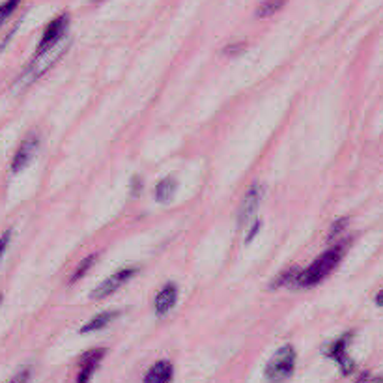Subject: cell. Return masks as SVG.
Here are the masks:
<instances>
[{
    "instance_id": "cell-1",
    "label": "cell",
    "mask_w": 383,
    "mask_h": 383,
    "mask_svg": "<svg viewBox=\"0 0 383 383\" xmlns=\"http://www.w3.org/2000/svg\"><path fill=\"white\" fill-rule=\"evenodd\" d=\"M344 251H346V245H335L331 247L329 251H326L321 256H318L315 262L310 263L309 268L301 271L298 277V282L296 286H301V288H310V286L320 284L321 280L326 279L327 275L333 273V269L337 268L338 262L342 260Z\"/></svg>"
},
{
    "instance_id": "cell-2",
    "label": "cell",
    "mask_w": 383,
    "mask_h": 383,
    "mask_svg": "<svg viewBox=\"0 0 383 383\" xmlns=\"http://www.w3.org/2000/svg\"><path fill=\"white\" fill-rule=\"evenodd\" d=\"M296 349L292 344H286L273 354V357L268 361L266 365V380L269 383H284L288 377L292 376L294 368H296Z\"/></svg>"
},
{
    "instance_id": "cell-3",
    "label": "cell",
    "mask_w": 383,
    "mask_h": 383,
    "mask_svg": "<svg viewBox=\"0 0 383 383\" xmlns=\"http://www.w3.org/2000/svg\"><path fill=\"white\" fill-rule=\"evenodd\" d=\"M69 27V15L68 13H62L47 24V29L43 30V36H41L40 45H38V51H36V57L40 55H45V52L52 51L55 47L60 45V41L64 40V36L68 32Z\"/></svg>"
},
{
    "instance_id": "cell-4",
    "label": "cell",
    "mask_w": 383,
    "mask_h": 383,
    "mask_svg": "<svg viewBox=\"0 0 383 383\" xmlns=\"http://www.w3.org/2000/svg\"><path fill=\"white\" fill-rule=\"evenodd\" d=\"M352 338H354V333H344L342 337L329 342L326 346V349H324V354H326L327 357H331L333 361H337V365L340 366V372H342L344 376H349V374L355 370V363L349 359L348 355V346Z\"/></svg>"
},
{
    "instance_id": "cell-5",
    "label": "cell",
    "mask_w": 383,
    "mask_h": 383,
    "mask_svg": "<svg viewBox=\"0 0 383 383\" xmlns=\"http://www.w3.org/2000/svg\"><path fill=\"white\" fill-rule=\"evenodd\" d=\"M137 273H138V268H135V266H127V268L118 269L115 275H110L109 279H105L101 284H98L94 290H92L90 298L92 299L109 298V296H113L118 288H122V286L126 284L127 280L133 279Z\"/></svg>"
},
{
    "instance_id": "cell-6",
    "label": "cell",
    "mask_w": 383,
    "mask_h": 383,
    "mask_svg": "<svg viewBox=\"0 0 383 383\" xmlns=\"http://www.w3.org/2000/svg\"><path fill=\"white\" fill-rule=\"evenodd\" d=\"M260 198H262V187L254 183L249 191H247L245 198L241 202L240 210H238V226L240 229H245L247 224L252 223L254 219V213L258 210V204H260Z\"/></svg>"
},
{
    "instance_id": "cell-7",
    "label": "cell",
    "mask_w": 383,
    "mask_h": 383,
    "mask_svg": "<svg viewBox=\"0 0 383 383\" xmlns=\"http://www.w3.org/2000/svg\"><path fill=\"white\" fill-rule=\"evenodd\" d=\"M107 354L105 348H94L90 352H86L85 355H80L79 361V374H77V383H90L94 372L99 366L101 359Z\"/></svg>"
},
{
    "instance_id": "cell-8",
    "label": "cell",
    "mask_w": 383,
    "mask_h": 383,
    "mask_svg": "<svg viewBox=\"0 0 383 383\" xmlns=\"http://www.w3.org/2000/svg\"><path fill=\"white\" fill-rule=\"evenodd\" d=\"M38 144H40V140H38L36 135H30V137H27L23 143H21V146H19L12 159L13 174H17V172H21L23 168H27V166L30 165V161L34 159L36 152H38Z\"/></svg>"
},
{
    "instance_id": "cell-9",
    "label": "cell",
    "mask_w": 383,
    "mask_h": 383,
    "mask_svg": "<svg viewBox=\"0 0 383 383\" xmlns=\"http://www.w3.org/2000/svg\"><path fill=\"white\" fill-rule=\"evenodd\" d=\"M178 301V288L174 282H168L161 288V292L155 298V312L159 316H165L168 310L176 305Z\"/></svg>"
},
{
    "instance_id": "cell-10",
    "label": "cell",
    "mask_w": 383,
    "mask_h": 383,
    "mask_svg": "<svg viewBox=\"0 0 383 383\" xmlns=\"http://www.w3.org/2000/svg\"><path fill=\"white\" fill-rule=\"evenodd\" d=\"M174 368L168 361H157L144 376L143 383H171Z\"/></svg>"
},
{
    "instance_id": "cell-11",
    "label": "cell",
    "mask_w": 383,
    "mask_h": 383,
    "mask_svg": "<svg viewBox=\"0 0 383 383\" xmlns=\"http://www.w3.org/2000/svg\"><path fill=\"white\" fill-rule=\"evenodd\" d=\"M118 316H120L118 310H105V312H99V315H96L90 321H86L85 326L80 327V333L85 335V333L99 331V329H103V327L109 326L110 321L115 320V318H118Z\"/></svg>"
},
{
    "instance_id": "cell-12",
    "label": "cell",
    "mask_w": 383,
    "mask_h": 383,
    "mask_svg": "<svg viewBox=\"0 0 383 383\" xmlns=\"http://www.w3.org/2000/svg\"><path fill=\"white\" fill-rule=\"evenodd\" d=\"M176 187H178V182L174 180V178L172 176L163 178V180L155 185V198H157V202H161V204L171 202L174 193H176Z\"/></svg>"
},
{
    "instance_id": "cell-13",
    "label": "cell",
    "mask_w": 383,
    "mask_h": 383,
    "mask_svg": "<svg viewBox=\"0 0 383 383\" xmlns=\"http://www.w3.org/2000/svg\"><path fill=\"white\" fill-rule=\"evenodd\" d=\"M301 271H298V268H288L284 271V273H280L277 279L271 282V290H277V288H280V286H288V284H296L298 282V277Z\"/></svg>"
},
{
    "instance_id": "cell-14",
    "label": "cell",
    "mask_w": 383,
    "mask_h": 383,
    "mask_svg": "<svg viewBox=\"0 0 383 383\" xmlns=\"http://www.w3.org/2000/svg\"><path fill=\"white\" fill-rule=\"evenodd\" d=\"M96 260H98V252H94V254H90V256H86L85 260H82V262L77 266V269L73 271V275L69 277V282L73 284V282H77V280L82 279V277H85V275L90 271L92 266L96 263Z\"/></svg>"
},
{
    "instance_id": "cell-15",
    "label": "cell",
    "mask_w": 383,
    "mask_h": 383,
    "mask_svg": "<svg viewBox=\"0 0 383 383\" xmlns=\"http://www.w3.org/2000/svg\"><path fill=\"white\" fill-rule=\"evenodd\" d=\"M284 6V0H263L262 4L258 6L256 15L260 19L263 17H271L273 13H277L280 8Z\"/></svg>"
},
{
    "instance_id": "cell-16",
    "label": "cell",
    "mask_w": 383,
    "mask_h": 383,
    "mask_svg": "<svg viewBox=\"0 0 383 383\" xmlns=\"http://www.w3.org/2000/svg\"><path fill=\"white\" fill-rule=\"evenodd\" d=\"M19 4H21V0H6V2L0 4V29H2V24L6 23V19L17 10Z\"/></svg>"
},
{
    "instance_id": "cell-17",
    "label": "cell",
    "mask_w": 383,
    "mask_h": 383,
    "mask_svg": "<svg viewBox=\"0 0 383 383\" xmlns=\"http://www.w3.org/2000/svg\"><path fill=\"white\" fill-rule=\"evenodd\" d=\"M346 224H348V217H342V219H338V221H335L331 230H329V240H335V238H337L344 229H346Z\"/></svg>"
},
{
    "instance_id": "cell-18",
    "label": "cell",
    "mask_w": 383,
    "mask_h": 383,
    "mask_svg": "<svg viewBox=\"0 0 383 383\" xmlns=\"http://www.w3.org/2000/svg\"><path fill=\"white\" fill-rule=\"evenodd\" d=\"M12 229H8L4 234H0V260L4 256V252H6L8 245H10V241H12Z\"/></svg>"
},
{
    "instance_id": "cell-19",
    "label": "cell",
    "mask_w": 383,
    "mask_h": 383,
    "mask_svg": "<svg viewBox=\"0 0 383 383\" xmlns=\"http://www.w3.org/2000/svg\"><path fill=\"white\" fill-rule=\"evenodd\" d=\"M355 383H383V376H372L370 372H363Z\"/></svg>"
},
{
    "instance_id": "cell-20",
    "label": "cell",
    "mask_w": 383,
    "mask_h": 383,
    "mask_svg": "<svg viewBox=\"0 0 383 383\" xmlns=\"http://www.w3.org/2000/svg\"><path fill=\"white\" fill-rule=\"evenodd\" d=\"M29 380H30V368H23V370H19L8 383H29Z\"/></svg>"
},
{
    "instance_id": "cell-21",
    "label": "cell",
    "mask_w": 383,
    "mask_h": 383,
    "mask_svg": "<svg viewBox=\"0 0 383 383\" xmlns=\"http://www.w3.org/2000/svg\"><path fill=\"white\" fill-rule=\"evenodd\" d=\"M243 49H245V43H232V45L226 47L223 52L226 55V57H234V55H240Z\"/></svg>"
},
{
    "instance_id": "cell-22",
    "label": "cell",
    "mask_w": 383,
    "mask_h": 383,
    "mask_svg": "<svg viewBox=\"0 0 383 383\" xmlns=\"http://www.w3.org/2000/svg\"><path fill=\"white\" fill-rule=\"evenodd\" d=\"M131 191H133V195L137 196L138 195V191H140V178L135 176L133 178V182H131Z\"/></svg>"
},
{
    "instance_id": "cell-23",
    "label": "cell",
    "mask_w": 383,
    "mask_h": 383,
    "mask_svg": "<svg viewBox=\"0 0 383 383\" xmlns=\"http://www.w3.org/2000/svg\"><path fill=\"white\" fill-rule=\"evenodd\" d=\"M258 229H260V223H258V221H254V229H251V232H249V236H247V243H249V241H251L252 238L256 236Z\"/></svg>"
},
{
    "instance_id": "cell-24",
    "label": "cell",
    "mask_w": 383,
    "mask_h": 383,
    "mask_svg": "<svg viewBox=\"0 0 383 383\" xmlns=\"http://www.w3.org/2000/svg\"><path fill=\"white\" fill-rule=\"evenodd\" d=\"M374 301H376L377 307H383V290H380V292L376 294V299H374Z\"/></svg>"
},
{
    "instance_id": "cell-25",
    "label": "cell",
    "mask_w": 383,
    "mask_h": 383,
    "mask_svg": "<svg viewBox=\"0 0 383 383\" xmlns=\"http://www.w3.org/2000/svg\"><path fill=\"white\" fill-rule=\"evenodd\" d=\"M0 303H2V296H0Z\"/></svg>"
}]
</instances>
